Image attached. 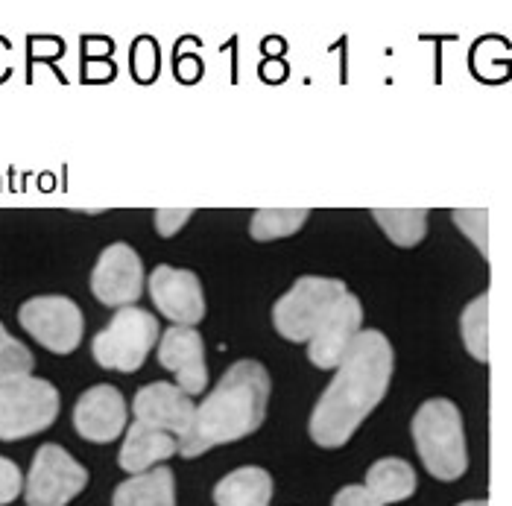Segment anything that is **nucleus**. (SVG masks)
Wrapping results in <instances>:
<instances>
[{
	"instance_id": "1",
	"label": "nucleus",
	"mask_w": 512,
	"mask_h": 506,
	"mask_svg": "<svg viewBox=\"0 0 512 506\" xmlns=\"http://www.w3.org/2000/svg\"><path fill=\"white\" fill-rule=\"evenodd\" d=\"M393 346L381 331H360L334 381L319 395L308 433L319 448H343L393 381Z\"/></svg>"
},
{
	"instance_id": "2",
	"label": "nucleus",
	"mask_w": 512,
	"mask_h": 506,
	"mask_svg": "<svg viewBox=\"0 0 512 506\" xmlns=\"http://www.w3.org/2000/svg\"><path fill=\"white\" fill-rule=\"evenodd\" d=\"M270 372L258 360H237L197 407L191 433L179 442V454L194 460L208 448L229 445L264 425L270 401Z\"/></svg>"
},
{
	"instance_id": "3",
	"label": "nucleus",
	"mask_w": 512,
	"mask_h": 506,
	"mask_svg": "<svg viewBox=\"0 0 512 506\" xmlns=\"http://www.w3.org/2000/svg\"><path fill=\"white\" fill-rule=\"evenodd\" d=\"M410 430L428 474H434L442 483H454L466 474L469 451H466L463 416L454 401L448 398L425 401L416 410Z\"/></svg>"
},
{
	"instance_id": "4",
	"label": "nucleus",
	"mask_w": 512,
	"mask_h": 506,
	"mask_svg": "<svg viewBox=\"0 0 512 506\" xmlns=\"http://www.w3.org/2000/svg\"><path fill=\"white\" fill-rule=\"evenodd\" d=\"M346 293L349 290L340 278L302 275L273 305V325L290 343H311L322 319L337 308Z\"/></svg>"
},
{
	"instance_id": "5",
	"label": "nucleus",
	"mask_w": 512,
	"mask_h": 506,
	"mask_svg": "<svg viewBox=\"0 0 512 506\" xmlns=\"http://www.w3.org/2000/svg\"><path fill=\"white\" fill-rule=\"evenodd\" d=\"M59 416V390L33 375L0 381V439L15 442L47 430Z\"/></svg>"
},
{
	"instance_id": "6",
	"label": "nucleus",
	"mask_w": 512,
	"mask_h": 506,
	"mask_svg": "<svg viewBox=\"0 0 512 506\" xmlns=\"http://www.w3.org/2000/svg\"><path fill=\"white\" fill-rule=\"evenodd\" d=\"M161 340L158 319L144 308H120L112 322L91 340V354L103 369L138 372L150 349Z\"/></svg>"
},
{
	"instance_id": "7",
	"label": "nucleus",
	"mask_w": 512,
	"mask_h": 506,
	"mask_svg": "<svg viewBox=\"0 0 512 506\" xmlns=\"http://www.w3.org/2000/svg\"><path fill=\"white\" fill-rule=\"evenodd\" d=\"M88 486V468L62 445L47 442L33 457L24 498L30 506H68Z\"/></svg>"
},
{
	"instance_id": "8",
	"label": "nucleus",
	"mask_w": 512,
	"mask_h": 506,
	"mask_svg": "<svg viewBox=\"0 0 512 506\" xmlns=\"http://www.w3.org/2000/svg\"><path fill=\"white\" fill-rule=\"evenodd\" d=\"M18 322L53 354H71L85 331V319L74 299L68 296H36L21 305Z\"/></svg>"
},
{
	"instance_id": "9",
	"label": "nucleus",
	"mask_w": 512,
	"mask_h": 506,
	"mask_svg": "<svg viewBox=\"0 0 512 506\" xmlns=\"http://www.w3.org/2000/svg\"><path fill=\"white\" fill-rule=\"evenodd\" d=\"M91 293L106 308H132L144 296V264L129 243H112L91 270Z\"/></svg>"
},
{
	"instance_id": "10",
	"label": "nucleus",
	"mask_w": 512,
	"mask_h": 506,
	"mask_svg": "<svg viewBox=\"0 0 512 506\" xmlns=\"http://www.w3.org/2000/svg\"><path fill=\"white\" fill-rule=\"evenodd\" d=\"M132 413H135V422L173 433L179 442L191 433L194 419H197V407H194L191 395L167 381H153L135 392Z\"/></svg>"
},
{
	"instance_id": "11",
	"label": "nucleus",
	"mask_w": 512,
	"mask_h": 506,
	"mask_svg": "<svg viewBox=\"0 0 512 506\" xmlns=\"http://www.w3.org/2000/svg\"><path fill=\"white\" fill-rule=\"evenodd\" d=\"M150 296L156 302L161 316H167L173 325L194 328L205 316V296L197 273L191 270H176L161 264L150 273Z\"/></svg>"
},
{
	"instance_id": "12",
	"label": "nucleus",
	"mask_w": 512,
	"mask_h": 506,
	"mask_svg": "<svg viewBox=\"0 0 512 506\" xmlns=\"http://www.w3.org/2000/svg\"><path fill=\"white\" fill-rule=\"evenodd\" d=\"M363 322V305L355 293H346L337 308L322 319L308 343V360L316 369H340L343 357L355 346Z\"/></svg>"
},
{
	"instance_id": "13",
	"label": "nucleus",
	"mask_w": 512,
	"mask_h": 506,
	"mask_svg": "<svg viewBox=\"0 0 512 506\" xmlns=\"http://www.w3.org/2000/svg\"><path fill=\"white\" fill-rule=\"evenodd\" d=\"M158 363L173 372L176 387L188 395H199L208 387V363H205V343L197 328L173 325L158 340Z\"/></svg>"
},
{
	"instance_id": "14",
	"label": "nucleus",
	"mask_w": 512,
	"mask_h": 506,
	"mask_svg": "<svg viewBox=\"0 0 512 506\" xmlns=\"http://www.w3.org/2000/svg\"><path fill=\"white\" fill-rule=\"evenodd\" d=\"M126 413L129 410L118 387L97 384L79 395L77 407H74V428L82 439L106 445V442H115L126 430Z\"/></svg>"
},
{
	"instance_id": "15",
	"label": "nucleus",
	"mask_w": 512,
	"mask_h": 506,
	"mask_svg": "<svg viewBox=\"0 0 512 506\" xmlns=\"http://www.w3.org/2000/svg\"><path fill=\"white\" fill-rule=\"evenodd\" d=\"M173 454H179V439L173 433L150 428L144 422H132L120 445L118 466L129 474H144L164 466Z\"/></svg>"
},
{
	"instance_id": "16",
	"label": "nucleus",
	"mask_w": 512,
	"mask_h": 506,
	"mask_svg": "<svg viewBox=\"0 0 512 506\" xmlns=\"http://www.w3.org/2000/svg\"><path fill=\"white\" fill-rule=\"evenodd\" d=\"M270 501H273V477L261 466L235 468L214 486L217 506H270Z\"/></svg>"
},
{
	"instance_id": "17",
	"label": "nucleus",
	"mask_w": 512,
	"mask_h": 506,
	"mask_svg": "<svg viewBox=\"0 0 512 506\" xmlns=\"http://www.w3.org/2000/svg\"><path fill=\"white\" fill-rule=\"evenodd\" d=\"M112 506H176L173 471L167 466H158L144 474H132L115 489Z\"/></svg>"
},
{
	"instance_id": "18",
	"label": "nucleus",
	"mask_w": 512,
	"mask_h": 506,
	"mask_svg": "<svg viewBox=\"0 0 512 506\" xmlns=\"http://www.w3.org/2000/svg\"><path fill=\"white\" fill-rule=\"evenodd\" d=\"M416 471L407 460H398V457H384L378 463H372L366 471V489L381 501L384 506L401 504L407 498L416 495Z\"/></svg>"
},
{
	"instance_id": "19",
	"label": "nucleus",
	"mask_w": 512,
	"mask_h": 506,
	"mask_svg": "<svg viewBox=\"0 0 512 506\" xmlns=\"http://www.w3.org/2000/svg\"><path fill=\"white\" fill-rule=\"evenodd\" d=\"M372 220L401 249H413L428 234V211L425 208H375Z\"/></svg>"
},
{
	"instance_id": "20",
	"label": "nucleus",
	"mask_w": 512,
	"mask_h": 506,
	"mask_svg": "<svg viewBox=\"0 0 512 506\" xmlns=\"http://www.w3.org/2000/svg\"><path fill=\"white\" fill-rule=\"evenodd\" d=\"M311 211L308 208H261L252 214L249 234L255 240H278V237H290L308 223Z\"/></svg>"
},
{
	"instance_id": "21",
	"label": "nucleus",
	"mask_w": 512,
	"mask_h": 506,
	"mask_svg": "<svg viewBox=\"0 0 512 506\" xmlns=\"http://www.w3.org/2000/svg\"><path fill=\"white\" fill-rule=\"evenodd\" d=\"M460 334H463V346L474 360L486 363L489 360V293H480L466 305V311L460 316Z\"/></svg>"
},
{
	"instance_id": "22",
	"label": "nucleus",
	"mask_w": 512,
	"mask_h": 506,
	"mask_svg": "<svg viewBox=\"0 0 512 506\" xmlns=\"http://www.w3.org/2000/svg\"><path fill=\"white\" fill-rule=\"evenodd\" d=\"M36 366L33 351L27 349L21 340H15L3 322H0V381L3 378H18V375H30Z\"/></svg>"
},
{
	"instance_id": "23",
	"label": "nucleus",
	"mask_w": 512,
	"mask_h": 506,
	"mask_svg": "<svg viewBox=\"0 0 512 506\" xmlns=\"http://www.w3.org/2000/svg\"><path fill=\"white\" fill-rule=\"evenodd\" d=\"M451 220L477 246V252L483 258H489V211L486 208H457L451 214Z\"/></svg>"
},
{
	"instance_id": "24",
	"label": "nucleus",
	"mask_w": 512,
	"mask_h": 506,
	"mask_svg": "<svg viewBox=\"0 0 512 506\" xmlns=\"http://www.w3.org/2000/svg\"><path fill=\"white\" fill-rule=\"evenodd\" d=\"M27 480L21 474V468L15 466L12 460L0 457V506L12 504L21 492H24Z\"/></svg>"
},
{
	"instance_id": "25",
	"label": "nucleus",
	"mask_w": 512,
	"mask_h": 506,
	"mask_svg": "<svg viewBox=\"0 0 512 506\" xmlns=\"http://www.w3.org/2000/svg\"><path fill=\"white\" fill-rule=\"evenodd\" d=\"M194 217V208H158L156 211V232L161 237H173L188 220Z\"/></svg>"
},
{
	"instance_id": "26",
	"label": "nucleus",
	"mask_w": 512,
	"mask_h": 506,
	"mask_svg": "<svg viewBox=\"0 0 512 506\" xmlns=\"http://www.w3.org/2000/svg\"><path fill=\"white\" fill-rule=\"evenodd\" d=\"M331 506H384L369 489H366V483H352V486H343L337 495H334V501Z\"/></svg>"
},
{
	"instance_id": "27",
	"label": "nucleus",
	"mask_w": 512,
	"mask_h": 506,
	"mask_svg": "<svg viewBox=\"0 0 512 506\" xmlns=\"http://www.w3.org/2000/svg\"><path fill=\"white\" fill-rule=\"evenodd\" d=\"M457 506H489V501H463V504Z\"/></svg>"
}]
</instances>
